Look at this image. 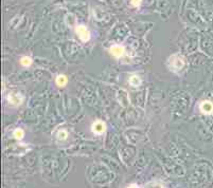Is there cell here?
Returning a JSON list of instances; mask_svg holds the SVG:
<instances>
[{
	"label": "cell",
	"instance_id": "obj_1",
	"mask_svg": "<svg viewBox=\"0 0 213 188\" xmlns=\"http://www.w3.org/2000/svg\"><path fill=\"white\" fill-rule=\"evenodd\" d=\"M77 33L79 35V37L83 41H87L90 38V33L89 31L87 30V28L84 26H79L77 28Z\"/></svg>",
	"mask_w": 213,
	"mask_h": 188
},
{
	"label": "cell",
	"instance_id": "obj_2",
	"mask_svg": "<svg viewBox=\"0 0 213 188\" xmlns=\"http://www.w3.org/2000/svg\"><path fill=\"white\" fill-rule=\"evenodd\" d=\"M171 63H173V68L176 70H180L182 69L183 64H185V61H183V58L180 57L179 55H174L173 57H171Z\"/></svg>",
	"mask_w": 213,
	"mask_h": 188
},
{
	"label": "cell",
	"instance_id": "obj_3",
	"mask_svg": "<svg viewBox=\"0 0 213 188\" xmlns=\"http://www.w3.org/2000/svg\"><path fill=\"white\" fill-rule=\"evenodd\" d=\"M92 132L96 133V134H102L105 131V124L103 122H101V120H97L96 123H93L92 124Z\"/></svg>",
	"mask_w": 213,
	"mask_h": 188
},
{
	"label": "cell",
	"instance_id": "obj_4",
	"mask_svg": "<svg viewBox=\"0 0 213 188\" xmlns=\"http://www.w3.org/2000/svg\"><path fill=\"white\" fill-rule=\"evenodd\" d=\"M201 110L203 113H206V114H210L213 112V104L211 101H203V103L201 104Z\"/></svg>",
	"mask_w": 213,
	"mask_h": 188
},
{
	"label": "cell",
	"instance_id": "obj_5",
	"mask_svg": "<svg viewBox=\"0 0 213 188\" xmlns=\"http://www.w3.org/2000/svg\"><path fill=\"white\" fill-rule=\"evenodd\" d=\"M110 54L115 57H120L124 54V48L120 47V45H114L110 48Z\"/></svg>",
	"mask_w": 213,
	"mask_h": 188
},
{
	"label": "cell",
	"instance_id": "obj_6",
	"mask_svg": "<svg viewBox=\"0 0 213 188\" xmlns=\"http://www.w3.org/2000/svg\"><path fill=\"white\" fill-rule=\"evenodd\" d=\"M9 101L13 106H18L21 104V97L16 93H11L9 95Z\"/></svg>",
	"mask_w": 213,
	"mask_h": 188
},
{
	"label": "cell",
	"instance_id": "obj_7",
	"mask_svg": "<svg viewBox=\"0 0 213 188\" xmlns=\"http://www.w3.org/2000/svg\"><path fill=\"white\" fill-rule=\"evenodd\" d=\"M56 85L60 86V87H64L65 85L67 84V77L65 76V75H58L57 77H56Z\"/></svg>",
	"mask_w": 213,
	"mask_h": 188
},
{
	"label": "cell",
	"instance_id": "obj_8",
	"mask_svg": "<svg viewBox=\"0 0 213 188\" xmlns=\"http://www.w3.org/2000/svg\"><path fill=\"white\" fill-rule=\"evenodd\" d=\"M20 63H21V64H22V66L29 67L32 63V59H31L30 57H28V56H25V57H22L20 59Z\"/></svg>",
	"mask_w": 213,
	"mask_h": 188
},
{
	"label": "cell",
	"instance_id": "obj_9",
	"mask_svg": "<svg viewBox=\"0 0 213 188\" xmlns=\"http://www.w3.org/2000/svg\"><path fill=\"white\" fill-rule=\"evenodd\" d=\"M23 135H25V132H23L22 129H16L14 131V136L17 139H21L23 138Z\"/></svg>",
	"mask_w": 213,
	"mask_h": 188
},
{
	"label": "cell",
	"instance_id": "obj_10",
	"mask_svg": "<svg viewBox=\"0 0 213 188\" xmlns=\"http://www.w3.org/2000/svg\"><path fill=\"white\" fill-rule=\"evenodd\" d=\"M129 82H131V86H134V87H137V86L140 85V79L138 76H131V79H129Z\"/></svg>",
	"mask_w": 213,
	"mask_h": 188
},
{
	"label": "cell",
	"instance_id": "obj_11",
	"mask_svg": "<svg viewBox=\"0 0 213 188\" xmlns=\"http://www.w3.org/2000/svg\"><path fill=\"white\" fill-rule=\"evenodd\" d=\"M57 138L60 139H67V132L66 131H60V132L57 133Z\"/></svg>",
	"mask_w": 213,
	"mask_h": 188
},
{
	"label": "cell",
	"instance_id": "obj_12",
	"mask_svg": "<svg viewBox=\"0 0 213 188\" xmlns=\"http://www.w3.org/2000/svg\"><path fill=\"white\" fill-rule=\"evenodd\" d=\"M142 0H131V3H133L135 7H138V5H140V3H141Z\"/></svg>",
	"mask_w": 213,
	"mask_h": 188
}]
</instances>
